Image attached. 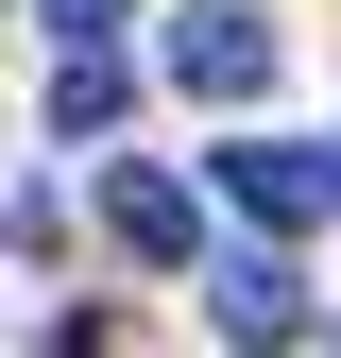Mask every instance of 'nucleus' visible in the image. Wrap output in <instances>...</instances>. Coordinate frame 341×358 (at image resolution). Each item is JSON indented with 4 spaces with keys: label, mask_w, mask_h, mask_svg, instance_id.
I'll return each mask as SVG.
<instances>
[{
    "label": "nucleus",
    "mask_w": 341,
    "mask_h": 358,
    "mask_svg": "<svg viewBox=\"0 0 341 358\" xmlns=\"http://www.w3.org/2000/svg\"><path fill=\"white\" fill-rule=\"evenodd\" d=\"M222 205L256 222V239H307V222H341V154H307V137H222Z\"/></svg>",
    "instance_id": "f257e3e1"
},
{
    "label": "nucleus",
    "mask_w": 341,
    "mask_h": 358,
    "mask_svg": "<svg viewBox=\"0 0 341 358\" xmlns=\"http://www.w3.org/2000/svg\"><path fill=\"white\" fill-rule=\"evenodd\" d=\"M34 17H52V34H68V52H103V34H119V17H137V0H34Z\"/></svg>",
    "instance_id": "423d86ee"
},
{
    "label": "nucleus",
    "mask_w": 341,
    "mask_h": 358,
    "mask_svg": "<svg viewBox=\"0 0 341 358\" xmlns=\"http://www.w3.org/2000/svg\"><path fill=\"white\" fill-rule=\"evenodd\" d=\"M103 239L154 256V273H188V256H205V205L170 188V171H103Z\"/></svg>",
    "instance_id": "7ed1b4c3"
},
{
    "label": "nucleus",
    "mask_w": 341,
    "mask_h": 358,
    "mask_svg": "<svg viewBox=\"0 0 341 358\" xmlns=\"http://www.w3.org/2000/svg\"><path fill=\"white\" fill-rule=\"evenodd\" d=\"M205 307H222V341H290V324H307V273H290V239H273V256H222V273H205Z\"/></svg>",
    "instance_id": "20e7f679"
},
{
    "label": "nucleus",
    "mask_w": 341,
    "mask_h": 358,
    "mask_svg": "<svg viewBox=\"0 0 341 358\" xmlns=\"http://www.w3.org/2000/svg\"><path fill=\"white\" fill-rule=\"evenodd\" d=\"M119 103H137V69H119V52H68V85H52V137H119Z\"/></svg>",
    "instance_id": "39448f33"
},
{
    "label": "nucleus",
    "mask_w": 341,
    "mask_h": 358,
    "mask_svg": "<svg viewBox=\"0 0 341 358\" xmlns=\"http://www.w3.org/2000/svg\"><path fill=\"white\" fill-rule=\"evenodd\" d=\"M170 85H188V103H256V85H273V17H256V0H188V17H170Z\"/></svg>",
    "instance_id": "f03ea898"
}]
</instances>
